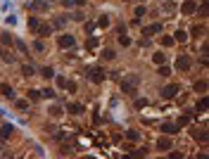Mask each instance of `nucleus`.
Wrapping results in <instances>:
<instances>
[{"mask_svg":"<svg viewBox=\"0 0 209 159\" xmlns=\"http://www.w3.org/2000/svg\"><path fill=\"white\" fill-rule=\"evenodd\" d=\"M138 83H140V76H138V74H128V76H124V81H121V93H126V95H136Z\"/></svg>","mask_w":209,"mask_h":159,"instance_id":"f257e3e1","label":"nucleus"},{"mask_svg":"<svg viewBox=\"0 0 209 159\" xmlns=\"http://www.w3.org/2000/svg\"><path fill=\"white\" fill-rule=\"evenodd\" d=\"M181 90V86L178 83H171V86H166V88H162V97H176V93Z\"/></svg>","mask_w":209,"mask_h":159,"instance_id":"f03ea898","label":"nucleus"},{"mask_svg":"<svg viewBox=\"0 0 209 159\" xmlns=\"http://www.w3.org/2000/svg\"><path fill=\"white\" fill-rule=\"evenodd\" d=\"M176 69H181V71H188V69H190V57H188V55H181V57L176 60Z\"/></svg>","mask_w":209,"mask_h":159,"instance_id":"7ed1b4c3","label":"nucleus"},{"mask_svg":"<svg viewBox=\"0 0 209 159\" xmlns=\"http://www.w3.org/2000/svg\"><path fill=\"white\" fill-rule=\"evenodd\" d=\"M74 43H76V40H74V36H69V33H62V36H60V45H62V48H74Z\"/></svg>","mask_w":209,"mask_h":159,"instance_id":"20e7f679","label":"nucleus"},{"mask_svg":"<svg viewBox=\"0 0 209 159\" xmlns=\"http://www.w3.org/2000/svg\"><path fill=\"white\" fill-rule=\"evenodd\" d=\"M0 93H2V95L7 97V100H14V97H17L14 88H12V86H7V83H2V86H0Z\"/></svg>","mask_w":209,"mask_h":159,"instance_id":"39448f33","label":"nucleus"},{"mask_svg":"<svg viewBox=\"0 0 209 159\" xmlns=\"http://www.w3.org/2000/svg\"><path fill=\"white\" fill-rule=\"evenodd\" d=\"M195 10H197L195 0H185V2H183V7H181V12H183V14H193Z\"/></svg>","mask_w":209,"mask_h":159,"instance_id":"423d86ee","label":"nucleus"},{"mask_svg":"<svg viewBox=\"0 0 209 159\" xmlns=\"http://www.w3.org/2000/svg\"><path fill=\"white\" fill-rule=\"evenodd\" d=\"M104 69H93L90 71V81H95V83H100V81H104Z\"/></svg>","mask_w":209,"mask_h":159,"instance_id":"0eeeda50","label":"nucleus"},{"mask_svg":"<svg viewBox=\"0 0 209 159\" xmlns=\"http://www.w3.org/2000/svg\"><path fill=\"white\" fill-rule=\"evenodd\" d=\"M159 31H162V24H150V26L143 29V36H152V33H159Z\"/></svg>","mask_w":209,"mask_h":159,"instance_id":"6e6552de","label":"nucleus"},{"mask_svg":"<svg viewBox=\"0 0 209 159\" xmlns=\"http://www.w3.org/2000/svg\"><path fill=\"white\" fill-rule=\"evenodd\" d=\"M162 131H164V133H166V135H176V133H178V131H181V126H178V124H164V126H162Z\"/></svg>","mask_w":209,"mask_h":159,"instance_id":"1a4fd4ad","label":"nucleus"},{"mask_svg":"<svg viewBox=\"0 0 209 159\" xmlns=\"http://www.w3.org/2000/svg\"><path fill=\"white\" fill-rule=\"evenodd\" d=\"M12 133H14L12 124H5V126L0 128V138H12Z\"/></svg>","mask_w":209,"mask_h":159,"instance_id":"9d476101","label":"nucleus"},{"mask_svg":"<svg viewBox=\"0 0 209 159\" xmlns=\"http://www.w3.org/2000/svg\"><path fill=\"white\" fill-rule=\"evenodd\" d=\"M171 145H174V143H171L169 138H159V140H157V147H159V150H171Z\"/></svg>","mask_w":209,"mask_h":159,"instance_id":"9b49d317","label":"nucleus"},{"mask_svg":"<svg viewBox=\"0 0 209 159\" xmlns=\"http://www.w3.org/2000/svg\"><path fill=\"white\" fill-rule=\"evenodd\" d=\"M67 109H69L71 114H76V116H78V114H83V105H81V102H74V105H69Z\"/></svg>","mask_w":209,"mask_h":159,"instance_id":"f8f14e48","label":"nucleus"},{"mask_svg":"<svg viewBox=\"0 0 209 159\" xmlns=\"http://www.w3.org/2000/svg\"><path fill=\"white\" fill-rule=\"evenodd\" d=\"M40 76H43V78H52V76H55V69H52V66H43V69H40Z\"/></svg>","mask_w":209,"mask_h":159,"instance_id":"ddd939ff","label":"nucleus"},{"mask_svg":"<svg viewBox=\"0 0 209 159\" xmlns=\"http://www.w3.org/2000/svg\"><path fill=\"white\" fill-rule=\"evenodd\" d=\"M0 43H2V45H12V43H14V38L5 31V33H0Z\"/></svg>","mask_w":209,"mask_h":159,"instance_id":"4468645a","label":"nucleus"},{"mask_svg":"<svg viewBox=\"0 0 209 159\" xmlns=\"http://www.w3.org/2000/svg\"><path fill=\"white\" fill-rule=\"evenodd\" d=\"M29 7H31V10H48V2H45V0H36V2H31Z\"/></svg>","mask_w":209,"mask_h":159,"instance_id":"2eb2a0df","label":"nucleus"},{"mask_svg":"<svg viewBox=\"0 0 209 159\" xmlns=\"http://www.w3.org/2000/svg\"><path fill=\"white\" fill-rule=\"evenodd\" d=\"M36 31L40 33V36H50V33H52V29H50L48 24H38V29H36Z\"/></svg>","mask_w":209,"mask_h":159,"instance_id":"dca6fc26","label":"nucleus"},{"mask_svg":"<svg viewBox=\"0 0 209 159\" xmlns=\"http://www.w3.org/2000/svg\"><path fill=\"white\" fill-rule=\"evenodd\" d=\"M174 40H181V43H185V40H188V33L183 31V29H178V31L174 33Z\"/></svg>","mask_w":209,"mask_h":159,"instance_id":"f3484780","label":"nucleus"},{"mask_svg":"<svg viewBox=\"0 0 209 159\" xmlns=\"http://www.w3.org/2000/svg\"><path fill=\"white\" fill-rule=\"evenodd\" d=\"M193 135H195L197 140H202V143H207V131H205V128H202V131H200V128H197V131H193Z\"/></svg>","mask_w":209,"mask_h":159,"instance_id":"a211bd4d","label":"nucleus"},{"mask_svg":"<svg viewBox=\"0 0 209 159\" xmlns=\"http://www.w3.org/2000/svg\"><path fill=\"white\" fill-rule=\"evenodd\" d=\"M34 74H36V69L31 64H24V66H22V76H34Z\"/></svg>","mask_w":209,"mask_h":159,"instance_id":"6ab92c4d","label":"nucleus"},{"mask_svg":"<svg viewBox=\"0 0 209 159\" xmlns=\"http://www.w3.org/2000/svg\"><path fill=\"white\" fill-rule=\"evenodd\" d=\"M207 90V81H197L195 83V93H205Z\"/></svg>","mask_w":209,"mask_h":159,"instance_id":"aec40b11","label":"nucleus"},{"mask_svg":"<svg viewBox=\"0 0 209 159\" xmlns=\"http://www.w3.org/2000/svg\"><path fill=\"white\" fill-rule=\"evenodd\" d=\"M164 60H166V57H164L162 52H155V55H152V62L155 64H164Z\"/></svg>","mask_w":209,"mask_h":159,"instance_id":"412c9836","label":"nucleus"},{"mask_svg":"<svg viewBox=\"0 0 209 159\" xmlns=\"http://www.w3.org/2000/svg\"><path fill=\"white\" fill-rule=\"evenodd\" d=\"M14 43H17V48H19V52H22V55H26V52H29V48H26V43H24V40H14Z\"/></svg>","mask_w":209,"mask_h":159,"instance_id":"4be33fe9","label":"nucleus"},{"mask_svg":"<svg viewBox=\"0 0 209 159\" xmlns=\"http://www.w3.org/2000/svg\"><path fill=\"white\" fill-rule=\"evenodd\" d=\"M207 109V97H202L200 102H197V107H195V112H205Z\"/></svg>","mask_w":209,"mask_h":159,"instance_id":"5701e85b","label":"nucleus"},{"mask_svg":"<svg viewBox=\"0 0 209 159\" xmlns=\"http://www.w3.org/2000/svg\"><path fill=\"white\" fill-rule=\"evenodd\" d=\"M174 43H176V40L171 38V36H164V38H162V45H164V48H171Z\"/></svg>","mask_w":209,"mask_h":159,"instance_id":"b1692460","label":"nucleus"},{"mask_svg":"<svg viewBox=\"0 0 209 159\" xmlns=\"http://www.w3.org/2000/svg\"><path fill=\"white\" fill-rule=\"evenodd\" d=\"M126 135H128V140H138L140 138V133L136 131V128H131V131H126Z\"/></svg>","mask_w":209,"mask_h":159,"instance_id":"393cba45","label":"nucleus"},{"mask_svg":"<svg viewBox=\"0 0 209 159\" xmlns=\"http://www.w3.org/2000/svg\"><path fill=\"white\" fill-rule=\"evenodd\" d=\"M102 57H104V60H114V57H116V52L107 48V50H102Z\"/></svg>","mask_w":209,"mask_h":159,"instance_id":"a878e982","label":"nucleus"},{"mask_svg":"<svg viewBox=\"0 0 209 159\" xmlns=\"http://www.w3.org/2000/svg\"><path fill=\"white\" fill-rule=\"evenodd\" d=\"M119 43H121V45L126 48V45H131V38H128L126 33H121V36H119Z\"/></svg>","mask_w":209,"mask_h":159,"instance_id":"bb28decb","label":"nucleus"},{"mask_svg":"<svg viewBox=\"0 0 209 159\" xmlns=\"http://www.w3.org/2000/svg\"><path fill=\"white\" fill-rule=\"evenodd\" d=\"M157 74H159V76H171V69H169V66H162V64H159V71H157Z\"/></svg>","mask_w":209,"mask_h":159,"instance_id":"cd10ccee","label":"nucleus"},{"mask_svg":"<svg viewBox=\"0 0 209 159\" xmlns=\"http://www.w3.org/2000/svg\"><path fill=\"white\" fill-rule=\"evenodd\" d=\"M17 109H29V100H17Z\"/></svg>","mask_w":209,"mask_h":159,"instance_id":"c85d7f7f","label":"nucleus"},{"mask_svg":"<svg viewBox=\"0 0 209 159\" xmlns=\"http://www.w3.org/2000/svg\"><path fill=\"white\" fill-rule=\"evenodd\" d=\"M34 50H36V52H43V50H45V43H43V40H36V43H34Z\"/></svg>","mask_w":209,"mask_h":159,"instance_id":"c756f323","label":"nucleus"},{"mask_svg":"<svg viewBox=\"0 0 209 159\" xmlns=\"http://www.w3.org/2000/svg\"><path fill=\"white\" fill-rule=\"evenodd\" d=\"M145 5H140V7H136V19H140V17H145Z\"/></svg>","mask_w":209,"mask_h":159,"instance_id":"7c9ffc66","label":"nucleus"},{"mask_svg":"<svg viewBox=\"0 0 209 159\" xmlns=\"http://www.w3.org/2000/svg\"><path fill=\"white\" fill-rule=\"evenodd\" d=\"M38 17H29V29H38Z\"/></svg>","mask_w":209,"mask_h":159,"instance_id":"2f4dec72","label":"nucleus"},{"mask_svg":"<svg viewBox=\"0 0 209 159\" xmlns=\"http://www.w3.org/2000/svg\"><path fill=\"white\" fill-rule=\"evenodd\" d=\"M40 95H43V97H55V90H52V88H43Z\"/></svg>","mask_w":209,"mask_h":159,"instance_id":"473e14b6","label":"nucleus"},{"mask_svg":"<svg viewBox=\"0 0 209 159\" xmlns=\"http://www.w3.org/2000/svg\"><path fill=\"white\" fill-rule=\"evenodd\" d=\"M190 119H193V116H188V114H183V116H181V119H178V126H185V124H188V121H190Z\"/></svg>","mask_w":209,"mask_h":159,"instance_id":"72a5a7b5","label":"nucleus"},{"mask_svg":"<svg viewBox=\"0 0 209 159\" xmlns=\"http://www.w3.org/2000/svg\"><path fill=\"white\" fill-rule=\"evenodd\" d=\"M64 24H67V17H57L55 19V26H64Z\"/></svg>","mask_w":209,"mask_h":159,"instance_id":"f704fd0d","label":"nucleus"},{"mask_svg":"<svg viewBox=\"0 0 209 159\" xmlns=\"http://www.w3.org/2000/svg\"><path fill=\"white\" fill-rule=\"evenodd\" d=\"M98 43H100V40H98V38H95V36H93V38H90V40H88V48H90V50H93V48H98Z\"/></svg>","mask_w":209,"mask_h":159,"instance_id":"c9c22d12","label":"nucleus"},{"mask_svg":"<svg viewBox=\"0 0 209 159\" xmlns=\"http://www.w3.org/2000/svg\"><path fill=\"white\" fill-rule=\"evenodd\" d=\"M60 114H62L60 107H50V116H60Z\"/></svg>","mask_w":209,"mask_h":159,"instance_id":"e433bc0d","label":"nucleus"},{"mask_svg":"<svg viewBox=\"0 0 209 159\" xmlns=\"http://www.w3.org/2000/svg\"><path fill=\"white\" fill-rule=\"evenodd\" d=\"M57 86L64 88V86H67V78H64V76H57Z\"/></svg>","mask_w":209,"mask_h":159,"instance_id":"4c0bfd02","label":"nucleus"},{"mask_svg":"<svg viewBox=\"0 0 209 159\" xmlns=\"http://www.w3.org/2000/svg\"><path fill=\"white\" fill-rule=\"evenodd\" d=\"M193 33H195V36H202V33H205V26H195Z\"/></svg>","mask_w":209,"mask_h":159,"instance_id":"58836bf2","label":"nucleus"},{"mask_svg":"<svg viewBox=\"0 0 209 159\" xmlns=\"http://www.w3.org/2000/svg\"><path fill=\"white\" fill-rule=\"evenodd\" d=\"M64 88H69V93H76V83H74V81H69Z\"/></svg>","mask_w":209,"mask_h":159,"instance_id":"ea45409f","label":"nucleus"},{"mask_svg":"<svg viewBox=\"0 0 209 159\" xmlns=\"http://www.w3.org/2000/svg\"><path fill=\"white\" fill-rule=\"evenodd\" d=\"M29 97H31V100H36V97H40V90H29Z\"/></svg>","mask_w":209,"mask_h":159,"instance_id":"a19ab883","label":"nucleus"},{"mask_svg":"<svg viewBox=\"0 0 209 159\" xmlns=\"http://www.w3.org/2000/svg\"><path fill=\"white\" fill-rule=\"evenodd\" d=\"M98 24H100V26H109V17H102V19L98 22Z\"/></svg>","mask_w":209,"mask_h":159,"instance_id":"79ce46f5","label":"nucleus"},{"mask_svg":"<svg viewBox=\"0 0 209 159\" xmlns=\"http://www.w3.org/2000/svg\"><path fill=\"white\" fill-rule=\"evenodd\" d=\"M145 105H147V100H145V97H143V100H138V102H136V107H138V109H143Z\"/></svg>","mask_w":209,"mask_h":159,"instance_id":"37998d69","label":"nucleus"},{"mask_svg":"<svg viewBox=\"0 0 209 159\" xmlns=\"http://www.w3.org/2000/svg\"><path fill=\"white\" fill-rule=\"evenodd\" d=\"M171 159H183V152H171Z\"/></svg>","mask_w":209,"mask_h":159,"instance_id":"c03bdc74","label":"nucleus"},{"mask_svg":"<svg viewBox=\"0 0 209 159\" xmlns=\"http://www.w3.org/2000/svg\"><path fill=\"white\" fill-rule=\"evenodd\" d=\"M83 2H86V0H74V5H83Z\"/></svg>","mask_w":209,"mask_h":159,"instance_id":"a18cd8bd","label":"nucleus"},{"mask_svg":"<svg viewBox=\"0 0 209 159\" xmlns=\"http://www.w3.org/2000/svg\"><path fill=\"white\" fill-rule=\"evenodd\" d=\"M126 2H128V0H126Z\"/></svg>","mask_w":209,"mask_h":159,"instance_id":"49530a36","label":"nucleus"}]
</instances>
